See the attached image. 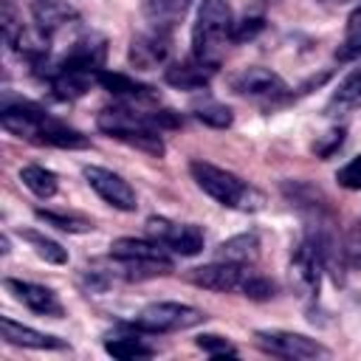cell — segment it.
I'll return each mask as SVG.
<instances>
[{
	"mask_svg": "<svg viewBox=\"0 0 361 361\" xmlns=\"http://www.w3.org/2000/svg\"><path fill=\"white\" fill-rule=\"evenodd\" d=\"M0 121L3 127L17 135V138H25L31 144H39V147H56V149H85L90 144L87 135H82L79 130L68 127L65 121L54 118L51 113H45L39 104L34 102H25V99H17V102H3V110H0Z\"/></svg>",
	"mask_w": 361,
	"mask_h": 361,
	"instance_id": "cell-2",
	"label": "cell"
},
{
	"mask_svg": "<svg viewBox=\"0 0 361 361\" xmlns=\"http://www.w3.org/2000/svg\"><path fill=\"white\" fill-rule=\"evenodd\" d=\"M147 234L161 243L166 251L180 254V257H195L203 251L206 237L195 223H178L169 217H149L147 220Z\"/></svg>",
	"mask_w": 361,
	"mask_h": 361,
	"instance_id": "cell-9",
	"label": "cell"
},
{
	"mask_svg": "<svg viewBox=\"0 0 361 361\" xmlns=\"http://www.w3.org/2000/svg\"><path fill=\"white\" fill-rule=\"evenodd\" d=\"M257 257H259V234H257V231L237 234V237L226 240V243L217 248V259L237 262V265H254Z\"/></svg>",
	"mask_w": 361,
	"mask_h": 361,
	"instance_id": "cell-22",
	"label": "cell"
},
{
	"mask_svg": "<svg viewBox=\"0 0 361 361\" xmlns=\"http://www.w3.org/2000/svg\"><path fill=\"white\" fill-rule=\"evenodd\" d=\"M195 344H197L206 355H212V358H220V355H237V347H234L228 338L214 336V333H203V336H197Z\"/></svg>",
	"mask_w": 361,
	"mask_h": 361,
	"instance_id": "cell-30",
	"label": "cell"
},
{
	"mask_svg": "<svg viewBox=\"0 0 361 361\" xmlns=\"http://www.w3.org/2000/svg\"><path fill=\"white\" fill-rule=\"evenodd\" d=\"M37 217L59 231H68V234H87L93 231V220L85 217V214H76V212H51V209H37Z\"/></svg>",
	"mask_w": 361,
	"mask_h": 361,
	"instance_id": "cell-26",
	"label": "cell"
},
{
	"mask_svg": "<svg viewBox=\"0 0 361 361\" xmlns=\"http://www.w3.org/2000/svg\"><path fill=\"white\" fill-rule=\"evenodd\" d=\"M189 8L192 0H141V11L149 28H161V31H172L186 17Z\"/></svg>",
	"mask_w": 361,
	"mask_h": 361,
	"instance_id": "cell-20",
	"label": "cell"
},
{
	"mask_svg": "<svg viewBox=\"0 0 361 361\" xmlns=\"http://www.w3.org/2000/svg\"><path fill=\"white\" fill-rule=\"evenodd\" d=\"M192 116H195L197 121H203L206 127H214V130H226V127H231V121H234V113H231L223 102H217V99H212V96H197V99L192 102Z\"/></svg>",
	"mask_w": 361,
	"mask_h": 361,
	"instance_id": "cell-23",
	"label": "cell"
},
{
	"mask_svg": "<svg viewBox=\"0 0 361 361\" xmlns=\"http://www.w3.org/2000/svg\"><path fill=\"white\" fill-rule=\"evenodd\" d=\"M127 56H130V65L138 71H152V68L164 65L169 56V31L149 28V31L135 34L130 39Z\"/></svg>",
	"mask_w": 361,
	"mask_h": 361,
	"instance_id": "cell-13",
	"label": "cell"
},
{
	"mask_svg": "<svg viewBox=\"0 0 361 361\" xmlns=\"http://www.w3.org/2000/svg\"><path fill=\"white\" fill-rule=\"evenodd\" d=\"M322 6H330V8H338V6H350V3H361V0H319Z\"/></svg>",
	"mask_w": 361,
	"mask_h": 361,
	"instance_id": "cell-34",
	"label": "cell"
},
{
	"mask_svg": "<svg viewBox=\"0 0 361 361\" xmlns=\"http://www.w3.org/2000/svg\"><path fill=\"white\" fill-rule=\"evenodd\" d=\"M254 268L251 265H237V262H226V259H217V262H209V265H200V268H192L186 274V279L203 290H214V293H245V285L251 279Z\"/></svg>",
	"mask_w": 361,
	"mask_h": 361,
	"instance_id": "cell-8",
	"label": "cell"
},
{
	"mask_svg": "<svg viewBox=\"0 0 361 361\" xmlns=\"http://www.w3.org/2000/svg\"><path fill=\"white\" fill-rule=\"evenodd\" d=\"M262 28H265V20H262V17H245V20L234 23L231 42H245V39H254V37H257Z\"/></svg>",
	"mask_w": 361,
	"mask_h": 361,
	"instance_id": "cell-33",
	"label": "cell"
},
{
	"mask_svg": "<svg viewBox=\"0 0 361 361\" xmlns=\"http://www.w3.org/2000/svg\"><path fill=\"white\" fill-rule=\"evenodd\" d=\"M104 353L118 358V361L152 358L155 355V350L149 344H144V338H138V336H110V338H104Z\"/></svg>",
	"mask_w": 361,
	"mask_h": 361,
	"instance_id": "cell-25",
	"label": "cell"
},
{
	"mask_svg": "<svg viewBox=\"0 0 361 361\" xmlns=\"http://www.w3.org/2000/svg\"><path fill=\"white\" fill-rule=\"evenodd\" d=\"M214 71H217V68H212V65L200 62L197 56H192V59H183V62L169 65V68L164 71V79H166L172 87H178V90H203V87L212 82Z\"/></svg>",
	"mask_w": 361,
	"mask_h": 361,
	"instance_id": "cell-18",
	"label": "cell"
},
{
	"mask_svg": "<svg viewBox=\"0 0 361 361\" xmlns=\"http://www.w3.org/2000/svg\"><path fill=\"white\" fill-rule=\"evenodd\" d=\"M20 180H23V186L28 189V192H34L37 197H54L56 195V189H59V180H56V175L51 172V169H45V166H39V164H25L23 169H20Z\"/></svg>",
	"mask_w": 361,
	"mask_h": 361,
	"instance_id": "cell-24",
	"label": "cell"
},
{
	"mask_svg": "<svg viewBox=\"0 0 361 361\" xmlns=\"http://www.w3.org/2000/svg\"><path fill=\"white\" fill-rule=\"evenodd\" d=\"M254 344L271 355L290 358V361H310V358H327L330 355V350L324 344H319L310 336L293 333V330H257Z\"/></svg>",
	"mask_w": 361,
	"mask_h": 361,
	"instance_id": "cell-7",
	"label": "cell"
},
{
	"mask_svg": "<svg viewBox=\"0 0 361 361\" xmlns=\"http://www.w3.org/2000/svg\"><path fill=\"white\" fill-rule=\"evenodd\" d=\"M31 17H34V25L48 39L68 31V28H76L82 23L79 11L65 0H34L31 3Z\"/></svg>",
	"mask_w": 361,
	"mask_h": 361,
	"instance_id": "cell-15",
	"label": "cell"
},
{
	"mask_svg": "<svg viewBox=\"0 0 361 361\" xmlns=\"http://www.w3.org/2000/svg\"><path fill=\"white\" fill-rule=\"evenodd\" d=\"M231 87H234L240 96L265 99V102L282 99V96L288 93V85L282 82V76L274 73V71H268V68H245V71H240V73L231 79Z\"/></svg>",
	"mask_w": 361,
	"mask_h": 361,
	"instance_id": "cell-14",
	"label": "cell"
},
{
	"mask_svg": "<svg viewBox=\"0 0 361 361\" xmlns=\"http://www.w3.org/2000/svg\"><path fill=\"white\" fill-rule=\"evenodd\" d=\"M110 257L121 265L118 276L127 282H141V279H152L161 276L166 271H172V257L169 251L149 240H135V237H118L116 243H110Z\"/></svg>",
	"mask_w": 361,
	"mask_h": 361,
	"instance_id": "cell-5",
	"label": "cell"
},
{
	"mask_svg": "<svg viewBox=\"0 0 361 361\" xmlns=\"http://www.w3.org/2000/svg\"><path fill=\"white\" fill-rule=\"evenodd\" d=\"M87 186L113 209L118 212H135L138 209V197H135V189L116 172L104 169V166H85L82 169Z\"/></svg>",
	"mask_w": 361,
	"mask_h": 361,
	"instance_id": "cell-11",
	"label": "cell"
},
{
	"mask_svg": "<svg viewBox=\"0 0 361 361\" xmlns=\"http://www.w3.org/2000/svg\"><path fill=\"white\" fill-rule=\"evenodd\" d=\"M341 144H344V127H333V130H327L324 135H319L313 141V152L319 158H330Z\"/></svg>",
	"mask_w": 361,
	"mask_h": 361,
	"instance_id": "cell-31",
	"label": "cell"
},
{
	"mask_svg": "<svg viewBox=\"0 0 361 361\" xmlns=\"http://www.w3.org/2000/svg\"><path fill=\"white\" fill-rule=\"evenodd\" d=\"M206 322V313L200 307L183 305V302H152L147 307H141L130 327L135 333H178V330H189Z\"/></svg>",
	"mask_w": 361,
	"mask_h": 361,
	"instance_id": "cell-6",
	"label": "cell"
},
{
	"mask_svg": "<svg viewBox=\"0 0 361 361\" xmlns=\"http://www.w3.org/2000/svg\"><path fill=\"white\" fill-rule=\"evenodd\" d=\"M96 124L110 138L147 152L152 158H161L166 152L161 127H178L180 118L172 110H133V107H107L96 116Z\"/></svg>",
	"mask_w": 361,
	"mask_h": 361,
	"instance_id": "cell-1",
	"label": "cell"
},
{
	"mask_svg": "<svg viewBox=\"0 0 361 361\" xmlns=\"http://www.w3.org/2000/svg\"><path fill=\"white\" fill-rule=\"evenodd\" d=\"M358 56H361V14H353L350 25H347V37L336 51V59L347 62V59H358Z\"/></svg>",
	"mask_w": 361,
	"mask_h": 361,
	"instance_id": "cell-28",
	"label": "cell"
},
{
	"mask_svg": "<svg viewBox=\"0 0 361 361\" xmlns=\"http://www.w3.org/2000/svg\"><path fill=\"white\" fill-rule=\"evenodd\" d=\"M0 336L6 344H14V347H28V350H65L68 341L59 338V336H51V333H42V330H34L28 324H20L8 316L0 319Z\"/></svg>",
	"mask_w": 361,
	"mask_h": 361,
	"instance_id": "cell-17",
	"label": "cell"
},
{
	"mask_svg": "<svg viewBox=\"0 0 361 361\" xmlns=\"http://www.w3.org/2000/svg\"><path fill=\"white\" fill-rule=\"evenodd\" d=\"M189 172H192L195 183L226 209L259 212L262 203H265V195L259 189H254L248 180H243L240 175H234V172H228L223 166H214L209 161H192Z\"/></svg>",
	"mask_w": 361,
	"mask_h": 361,
	"instance_id": "cell-3",
	"label": "cell"
},
{
	"mask_svg": "<svg viewBox=\"0 0 361 361\" xmlns=\"http://www.w3.org/2000/svg\"><path fill=\"white\" fill-rule=\"evenodd\" d=\"M0 25H3V37L6 42H11L25 25H23V14L17 11L14 0H0Z\"/></svg>",
	"mask_w": 361,
	"mask_h": 361,
	"instance_id": "cell-29",
	"label": "cell"
},
{
	"mask_svg": "<svg viewBox=\"0 0 361 361\" xmlns=\"http://www.w3.org/2000/svg\"><path fill=\"white\" fill-rule=\"evenodd\" d=\"M23 240L34 248V254L37 257H42L45 262H51V265H65L68 262V251L56 243V240H48V237H42V234H37V231H23Z\"/></svg>",
	"mask_w": 361,
	"mask_h": 361,
	"instance_id": "cell-27",
	"label": "cell"
},
{
	"mask_svg": "<svg viewBox=\"0 0 361 361\" xmlns=\"http://www.w3.org/2000/svg\"><path fill=\"white\" fill-rule=\"evenodd\" d=\"M358 107H361V65L353 68L338 82V87L333 90V96L327 102V113L330 116H341V113H353Z\"/></svg>",
	"mask_w": 361,
	"mask_h": 361,
	"instance_id": "cell-21",
	"label": "cell"
},
{
	"mask_svg": "<svg viewBox=\"0 0 361 361\" xmlns=\"http://www.w3.org/2000/svg\"><path fill=\"white\" fill-rule=\"evenodd\" d=\"M6 288L14 293L17 302H23L28 310L39 313V316H51V319H62L65 307L59 302V296L37 282H25V279H6Z\"/></svg>",
	"mask_w": 361,
	"mask_h": 361,
	"instance_id": "cell-16",
	"label": "cell"
},
{
	"mask_svg": "<svg viewBox=\"0 0 361 361\" xmlns=\"http://www.w3.org/2000/svg\"><path fill=\"white\" fill-rule=\"evenodd\" d=\"M231 31H234V17L228 0H200L197 20L192 28V56L217 68L226 42L231 39Z\"/></svg>",
	"mask_w": 361,
	"mask_h": 361,
	"instance_id": "cell-4",
	"label": "cell"
},
{
	"mask_svg": "<svg viewBox=\"0 0 361 361\" xmlns=\"http://www.w3.org/2000/svg\"><path fill=\"white\" fill-rule=\"evenodd\" d=\"M336 180L338 186L350 189V192H358L361 189V155H355L353 161H347L338 172H336Z\"/></svg>",
	"mask_w": 361,
	"mask_h": 361,
	"instance_id": "cell-32",
	"label": "cell"
},
{
	"mask_svg": "<svg viewBox=\"0 0 361 361\" xmlns=\"http://www.w3.org/2000/svg\"><path fill=\"white\" fill-rule=\"evenodd\" d=\"M322 271H324V262H322L316 245L307 237L299 240L296 248L290 251V282H293V288L302 299H316L319 296Z\"/></svg>",
	"mask_w": 361,
	"mask_h": 361,
	"instance_id": "cell-10",
	"label": "cell"
},
{
	"mask_svg": "<svg viewBox=\"0 0 361 361\" xmlns=\"http://www.w3.org/2000/svg\"><path fill=\"white\" fill-rule=\"evenodd\" d=\"M104 59H107V39L102 34L90 31V34L76 37L73 45L65 51V56L56 65L68 68V71H79V73L96 76L99 71H104Z\"/></svg>",
	"mask_w": 361,
	"mask_h": 361,
	"instance_id": "cell-12",
	"label": "cell"
},
{
	"mask_svg": "<svg viewBox=\"0 0 361 361\" xmlns=\"http://www.w3.org/2000/svg\"><path fill=\"white\" fill-rule=\"evenodd\" d=\"M96 85H102L107 93L127 99L130 104H141V102H155V90L144 82H135L127 73H113V71H99L96 73Z\"/></svg>",
	"mask_w": 361,
	"mask_h": 361,
	"instance_id": "cell-19",
	"label": "cell"
}]
</instances>
